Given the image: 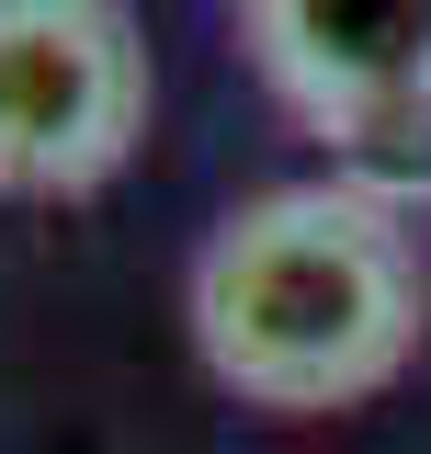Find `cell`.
Instances as JSON below:
<instances>
[{
  "mask_svg": "<svg viewBox=\"0 0 431 454\" xmlns=\"http://www.w3.org/2000/svg\"><path fill=\"white\" fill-rule=\"evenodd\" d=\"M262 91L329 148V182L431 205V0H239Z\"/></svg>",
  "mask_w": 431,
  "mask_h": 454,
  "instance_id": "obj_2",
  "label": "cell"
},
{
  "mask_svg": "<svg viewBox=\"0 0 431 454\" xmlns=\"http://www.w3.org/2000/svg\"><path fill=\"white\" fill-rule=\"evenodd\" d=\"M182 318L205 375L239 409L318 420L409 375L420 352V239L352 182H272L227 205L182 273Z\"/></svg>",
  "mask_w": 431,
  "mask_h": 454,
  "instance_id": "obj_1",
  "label": "cell"
},
{
  "mask_svg": "<svg viewBox=\"0 0 431 454\" xmlns=\"http://www.w3.org/2000/svg\"><path fill=\"white\" fill-rule=\"evenodd\" d=\"M148 35L125 0H0V193H103L148 137Z\"/></svg>",
  "mask_w": 431,
  "mask_h": 454,
  "instance_id": "obj_3",
  "label": "cell"
}]
</instances>
